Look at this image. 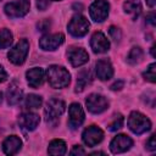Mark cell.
<instances>
[{"mask_svg": "<svg viewBox=\"0 0 156 156\" xmlns=\"http://www.w3.org/2000/svg\"><path fill=\"white\" fill-rule=\"evenodd\" d=\"M66 143L61 139H55L52 140L50 144H49V147H48V152L50 155H65L66 154Z\"/></svg>", "mask_w": 156, "mask_h": 156, "instance_id": "cell-22", "label": "cell"}, {"mask_svg": "<svg viewBox=\"0 0 156 156\" xmlns=\"http://www.w3.org/2000/svg\"><path fill=\"white\" fill-rule=\"evenodd\" d=\"M123 10L126 13H129L135 18L141 12V4L139 0H127L123 4Z\"/></svg>", "mask_w": 156, "mask_h": 156, "instance_id": "cell-21", "label": "cell"}, {"mask_svg": "<svg viewBox=\"0 0 156 156\" xmlns=\"http://www.w3.org/2000/svg\"><path fill=\"white\" fill-rule=\"evenodd\" d=\"M65 41V35L62 33L45 34L39 40V46L45 51H54Z\"/></svg>", "mask_w": 156, "mask_h": 156, "instance_id": "cell-9", "label": "cell"}, {"mask_svg": "<svg viewBox=\"0 0 156 156\" xmlns=\"http://www.w3.org/2000/svg\"><path fill=\"white\" fill-rule=\"evenodd\" d=\"M67 56H68V60H69V62L73 67H79V66L87 63L88 60H89V55L84 49L74 48V46L68 49Z\"/></svg>", "mask_w": 156, "mask_h": 156, "instance_id": "cell-14", "label": "cell"}, {"mask_svg": "<svg viewBox=\"0 0 156 156\" xmlns=\"http://www.w3.org/2000/svg\"><path fill=\"white\" fill-rule=\"evenodd\" d=\"M43 104V99L39 95L35 94H29L26 98V106L28 108H39Z\"/></svg>", "mask_w": 156, "mask_h": 156, "instance_id": "cell-25", "label": "cell"}, {"mask_svg": "<svg viewBox=\"0 0 156 156\" xmlns=\"http://www.w3.org/2000/svg\"><path fill=\"white\" fill-rule=\"evenodd\" d=\"M69 154H71V155H85V151H84V149H83L82 146L74 145L73 149L69 151Z\"/></svg>", "mask_w": 156, "mask_h": 156, "instance_id": "cell-31", "label": "cell"}, {"mask_svg": "<svg viewBox=\"0 0 156 156\" xmlns=\"http://www.w3.org/2000/svg\"><path fill=\"white\" fill-rule=\"evenodd\" d=\"M18 122L22 128H24L27 130H34L40 122V117H39V115H37L34 112H24L20 116Z\"/></svg>", "mask_w": 156, "mask_h": 156, "instance_id": "cell-17", "label": "cell"}, {"mask_svg": "<svg viewBox=\"0 0 156 156\" xmlns=\"http://www.w3.org/2000/svg\"><path fill=\"white\" fill-rule=\"evenodd\" d=\"M156 135L155 134H152L150 138H149V140L146 141V149L149 150V151H155L156 150V138H155Z\"/></svg>", "mask_w": 156, "mask_h": 156, "instance_id": "cell-29", "label": "cell"}, {"mask_svg": "<svg viewBox=\"0 0 156 156\" xmlns=\"http://www.w3.org/2000/svg\"><path fill=\"white\" fill-rule=\"evenodd\" d=\"M143 56H144L143 50L139 46H134L130 49V51L127 56V62L129 65H136L143 60Z\"/></svg>", "mask_w": 156, "mask_h": 156, "instance_id": "cell-23", "label": "cell"}, {"mask_svg": "<svg viewBox=\"0 0 156 156\" xmlns=\"http://www.w3.org/2000/svg\"><path fill=\"white\" fill-rule=\"evenodd\" d=\"M48 6H49V1H48V0H37V7H38L40 11L46 10Z\"/></svg>", "mask_w": 156, "mask_h": 156, "instance_id": "cell-32", "label": "cell"}, {"mask_svg": "<svg viewBox=\"0 0 156 156\" xmlns=\"http://www.w3.org/2000/svg\"><path fill=\"white\" fill-rule=\"evenodd\" d=\"M108 33H110V37H111L115 41H119L121 38H122V33H121L119 28H117V27H115V26H111V27H110Z\"/></svg>", "mask_w": 156, "mask_h": 156, "instance_id": "cell-28", "label": "cell"}, {"mask_svg": "<svg viewBox=\"0 0 156 156\" xmlns=\"http://www.w3.org/2000/svg\"><path fill=\"white\" fill-rule=\"evenodd\" d=\"M68 126L72 129L78 128L83 122H84V111L82 106L77 102H73L68 107Z\"/></svg>", "mask_w": 156, "mask_h": 156, "instance_id": "cell-12", "label": "cell"}, {"mask_svg": "<svg viewBox=\"0 0 156 156\" xmlns=\"http://www.w3.org/2000/svg\"><path fill=\"white\" fill-rule=\"evenodd\" d=\"M108 11H110V4L106 0H95L89 7L90 17L95 22L105 21L108 16Z\"/></svg>", "mask_w": 156, "mask_h": 156, "instance_id": "cell-7", "label": "cell"}, {"mask_svg": "<svg viewBox=\"0 0 156 156\" xmlns=\"http://www.w3.org/2000/svg\"><path fill=\"white\" fill-rule=\"evenodd\" d=\"M28 50H29V43L27 39H21L7 54L9 60L13 63V65H22L28 55Z\"/></svg>", "mask_w": 156, "mask_h": 156, "instance_id": "cell-4", "label": "cell"}, {"mask_svg": "<svg viewBox=\"0 0 156 156\" xmlns=\"http://www.w3.org/2000/svg\"><path fill=\"white\" fill-rule=\"evenodd\" d=\"M82 139L87 146H95L104 139V132L96 126H90L87 129H84Z\"/></svg>", "mask_w": 156, "mask_h": 156, "instance_id": "cell-10", "label": "cell"}, {"mask_svg": "<svg viewBox=\"0 0 156 156\" xmlns=\"http://www.w3.org/2000/svg\"><path fill=\"white\" fill-rule=\"evenodd\" d=\"M151 55H152V57H156V54H155V45L151 48Z\"/></svg>", "mask_w": 156, "mask_h": 156, "instance_id": "cell-37", "label": "cell"}, {"mask_svg": "<svg viewBox=\"0 0 156 156\" xmlns=\"http://www.w3.org/2000/svg\"><path fill=\"white\" fill-rule=\"evenodd\" d=\"M6 78H7V73L4 69V67L0 66V83H2L4 80H6Z\"/></svg>", "mask_w": 156, "mask_h": 156, "instance_id": "cell-34", "label": "cell"}, {"mask_svg": "<svg viewBox=\"0 0 156 156\" xmlns=\"http://www.w3.org/2000/svg\"><path fill=\"white\" fill-rule=\"evenodd\" d=\"M123 122H124L123 116L122 115H117V116H115L113 121L107 126V128L111 132H116V130H118V129H121L123 127Z\"/></svg>", "mask_w": 156, "mask_h": 156, "instance_id": "cell-27", "label": "cell"}, {"mask_svg": "<svg viewBox=\"0 0 156 156\" xmlns=\"http://www.w3.org/2000/svg\"><path fill=\"white\" fill-rule=\"evenodd\" d=\"M89 30V22L82 15H76L68 23V32L76 38L84 37Z\"/></svg>", "mask_w": 156, "mask_h": 156, "instance_id": "cell-6", "label": "cell"}, {"mask_svg": "<svg viewBox=\"0 0 156 156\" xmlns=\"http://www.w3.org/2000/svg\"><path fill=\"white\" fill-rule=\"evenodd\" d=\"M12 39H13V35L9 29L6 28L1 29L0 30V49L9 48L12 44Z\"/></svg>", "mask_w": 156, "mask_h": 156, "instance_id": "cell-24", "label": "cell"}, {"mask_svg": "<svg viewBox=\"0 0 156 156\" xmlns=\"http://www.w3.org/2000/svg\"><path fill=\"white\" fill-rule=\"evenodd\" d=\"M30 7V4L28 0H15L5 5L4 11L5 13L11 18H18L23 17L28 13Z\"/></svg>", "mask_w": 156, "mask_h": 156, "instance_id": "cell-5", "label": "cell"}, {"mask_svg": "<svg viewBox=\"0 0 156 156\" xmlns=\"http://www.w3.org/2000/svg\"><path fill=\"white\" fill-rule=\"evenodd\" d=\"M93 80V76H91V72L89 69H82L78 76H77V84H76V91L77 93H80L84 90V88L90 84Z\"/></svg>", "mask_w": 156, "mask_h": 156, "instance_id": "cell-20", "label": "cell"}, {"mask_svg": "<svg viewBox=\"0 0 156 156\" xmlns=\"http://www.w3.org/2000/svg\"><path fill=\"white\" fill-rule=\"evenodd\" d=\"M46 78L49 84L55 89L65 88L71 82V74L69 72L58 65H51L46 69Z\"/></svg>", "mask_w": 156, "mask_h": 156, "instance_id": "cell-1", "label": "cell"}, {"mask_svg": "<svg viewBox=\"0 0 156 156\" xmlns=\"http://www.w3.org/2000/svg\"><path fill=\"white\" fill-rule=\"evenodd\" d=\"M128 127L134 134H143V133L150 130L151 122L145 115H143L138 111H134L128 117Z\"/></svg>", "mask_w": 156, "mask_h": 156, "instance_id": "cell-3", "label": "cell"}, {"mask_svg": "<svg viewBox=\"0 0 156 156\" xmlns=\"http://www.w3.org/2000/svg\"><path fill=\"white\" fill-rule=\"evenodd\" d=\"M146 4H147V6L149 7H155V5H156V0H146Z\"/></svg>", "mask_w": 156, "mask_h": 156, "instance_id": "cell-36", "label": "cell"}, {"mask_svg": "<svg viewBox=\"0 0 156 156\" xmlns=\"http://www.w3.org/2000/svg\"><path fill=\"white\" fill-rule=\"evenodd\" d=\"M66 110V104L60 100V99H50L45 106L44 113H45V119L46 123L50 126L55 127L58 122V117L65 112Z\"/></svg>", "mask_w": 156, "mask_h": 156, "instance_id": "cell-2", "label": "cell"}, {"mask_svg": "<svg viewBox=\"0 0 156 156\" xmlns=\"http://www.w3.org/2000/svg\"><path fill=\"white\" fill-rule=\"evenodd\" d=\"M23 96V91L16 82H12L7 89V102L9 105H17Z\"/></svg>", "mask_w": 156, "mask_h": 156, "instance_id": "cell-19", "label": "cell"}, {"mask_svg": "<svg viewBox=\"0 0 156 156\" xmlns=\"http://www.w3.org/2000/svg\"><path fill=\"white\" fill-rule=\"evenodd\" d=\"M123 85H124V82H123V80H117V82H115V83L111 85V89H112V90H121V89L123 88Z\"/></svg>", "mask_w": 156, "mask_h": 156, "instance_id": "cell-33", "label": "cell"}, {"mask_svg": "<svg viewBox=\"0 0 156 156\" xmlns=\"http://www.w3.org/2000/svg\"><path fill=\"white\" fill-rule=\"evenodd\" d=\"M91 155H104V152H101V151H96V152H93Z\"/></svg>", "mask_w": 156, "mask_h": 156, "instance_id": "cell-38", "label": "cell"}, {"mask_svg": "<svg viewBox=\"0 0 156 156\" xmlns=\"http://www.w3.org/2000/svg\"><path fill=\"white\" fill-rule=\"evenodd\" d=\"M21 146H22L21 139L16 135H10L2 143V151L6 155H15L20 151Z\"/></svg>", "mask_w": 156, "mask_h": 156, "instance_id": "cell-18", "label": "cell"}, {"mask_svg": "<svg viewBox=\"0 0 156 156\" xmlns=\"http://www.w3.org/2000/svg\"><path fill=\"white\" fill-rule=\"evenodd\" d=\"M85 105L91 113L98 115V113H101L105 110H107L108 101L105 96H102L100 94H90L85 100Z\"/></svg>", "mask_w": 156, "mask_h": 156, "instance_id": "cell-8", "label": "cell"}, {"mask_svg": "<svg viewBox=\"0 0 156 156\" xmlns=\"http://www.w3.org/2000/svg\"><path fill=\"white\" fill-rule=\"evenodd\" d=\"M146 18H147V21H149V22H150L152 26H155V23H156V22H155V12H151V13H149Z\"/></svg>", "mask_w": 156, "mask_h": 156, "instance_id": "cell-35", "label": "cell"}, {"mask_svg": "<svg viewBox=\"0 0 156 156\" xmlns=\"http://www.w3.org/2000/svg\"><path fill=\"white\" fill-rule=\"evenodd\" d=\"M90 46L95 54H104L110 49V41L101 32H95L90 39Z\"/></svg>", "mask_w": 156, "mask_h": 156, "instance_id": "cell-13", "label": "cell"}, {"mask_svg": "<svg viewBox=\"0 0 156 156\" xmlns=\"http://www.w3.org/2000/svg\"><path fill=\"white\" fill-rule=\"evenodd\" d=\"M26 78H27L29 87L37 89L40 85H43V83L45 80V72L40 67H34V68H30L29 71H27Z\"/></svg>", "mask_w": 156, "mask_h": 156, "instance_id": "cell-15", "label": "cell"}, {"mask_svg": "<svg viewBox=\"0 0 156 156\" xmlns=\"http://www.w3.org/2000/svg\"><path fill=\"white\" fill-rule=\"evenodd\" d=\"M0 1H1V0H0Z\"/></svg>", "mask_w": 156, "mask_h": 156, "instance_id": "cell-41", "label": "cell"}, {"mask_svg": "<svg viewBox=\"0 0 156 156\" xmlns=\"http://www.w3.org/2000/svg\"><path fill=\"white\" fill-rule=\"evenodd\" d=\"M51 1H60V0H51Z\"/></svg>", "mask_w": 156, "mask_h": 156, "instance_id": "cell-40", "label": "cell"}, {"mask_svg": "<svg viewBox=\"0 0 156 156\" xmlns=\"http://www.w3.org/2000/svg\"><path fill=\"white\" fill-rule=\"evenodd\" d=\"M50 21L49 20H43V21H40L38 24H37V27H38V30H40V32H46V30H49V28H50Z\"/></svg>", "mask_w": 156, "mask_h": 156, "instance_id": "cell-30", "label": "cell"}, {"mask_svg": "<svg viewBox=\"0 0 156 156\" xmlns=\"http://www.w3.org/2000/svg\"><path fill=\"white\" fill-rule=\"evenodd\" d=\"M95 71H96V76L100 80H108L113 76V67H112L111 62L106 58L99 60L96 62Z\"/></svg>", "mask_w": 156, "mask_h": 156, "instance_id": "cell-16", "label": "cell"}, {"mask_svg": "<svg viewBox=\"0 0 156 156\" xmlns=\"http://www.w3.org/2000/svg\"><path fill=\"white\" fill-rule=\"evenodd\" d=\"M1 100H2V94L0 93V102H1Z\"/></svg>", "mask_w": 156, "mask_h": 156, "instance_id": "cell-39", "label": "cell"}, {"mask_svg": "<svg viewBox=\"0 0 156 156\" xmlns=\"http://www.w3.org/2000/svg\"><path fill=\"white\" fill-rule=\"evenodd\" d=\"M133 146V140L126 134H118L110 143V150L113 154H122Z\"/></svg>", "mask_w": 156, "mask_h": 156, "instance_id": "cell-11", "label": "cell"}, {"mask_svg": "<svg viewBox=\"0 0 156 156\" xmlns=\"http://www.w3.org/2000/svg\"><path fill=\"white\" fill-rule=\"evenodd\" d=\"M143 77L146 80H149L151 83H155L156 82V63H151L146 68V71L143 73Z\"/></svg>", "mask_w": 156, "mask_h": 156, "instance_id": "cell-26", "label": "cell"}]
</instances>
